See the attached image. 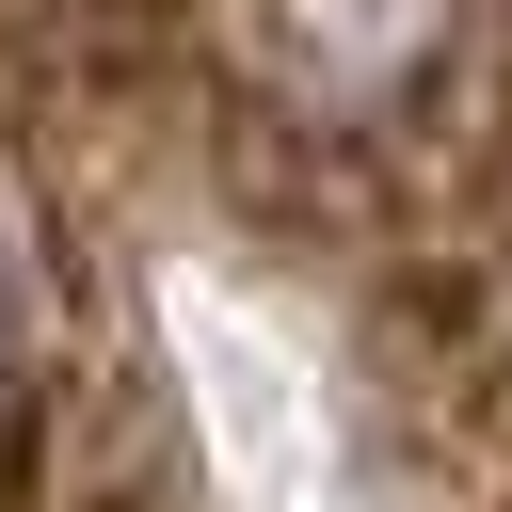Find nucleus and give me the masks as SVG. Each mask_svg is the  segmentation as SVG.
<instances>
[{
	"label": "nucleus",
	"instance_id": "1",
	"mask_svg": "<svg viewBox=\"0 0 512 512\" xmlns=\"http://www.w3.org/2000/svg\"><path fill=\"white\" fill-rule=\"evenodd\" d=\"M240 32L304 128H368L464 48V0H240Z\"/></svg>",
	"mask_w": 512,
	"mask_h": 512
},
{
	"label": "nucleus",
	"instance_id": "2",
	"mask_svg": "<svg viewBox=\"0 0 512 512\" xmlns=\"http://www.w3.org/2000/svg\"><path fill=\"white\" fill-rule=\"evenodd\" d=\"M16 320H32V272H16V224H0V368H16Z\"/></svg>",
	"mask_w": 512,
	"mask_h": 512
}]
</instances>
